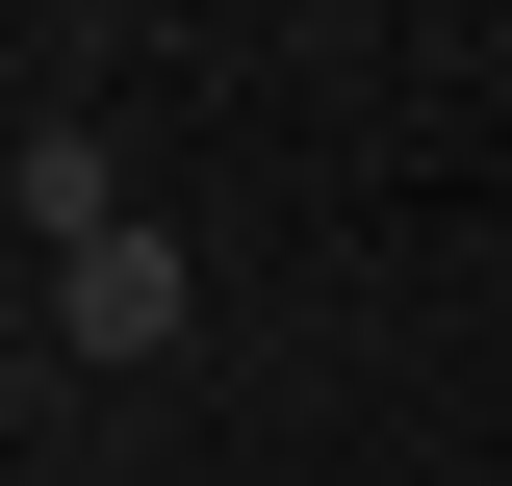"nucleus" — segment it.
<instances>
[{"label": "nucleus", "mask_w": 512, "mask_h": 486, "mask_svg": "<svg viewBox=\"0 0 512 486\" xmlns=\"http://www.w3.org/2000/svg\"><path fill=\"white\" fill-rule=\"evenodd\" d=\"M180 307H205V282H180V231L128 205V231H77V256H52V359H180Z\"/></svg>", "instance_id": "nucleus-1"}, {"label": "nucleus", "mask_w": 512, "mask_h": 486, "mask_svg": "<svg viewBox=\"0 0 512 486\" xmlns=\"http://www.w3.org/2000/svg\"><path fill=\"white\" fill-rule=\"evenodd\" d=\"M0 205H26V256H77V231H128V180H103V128H26V180H0Z\"/></svg>", "instance_id": "nucleus-2"}]
</instances>
